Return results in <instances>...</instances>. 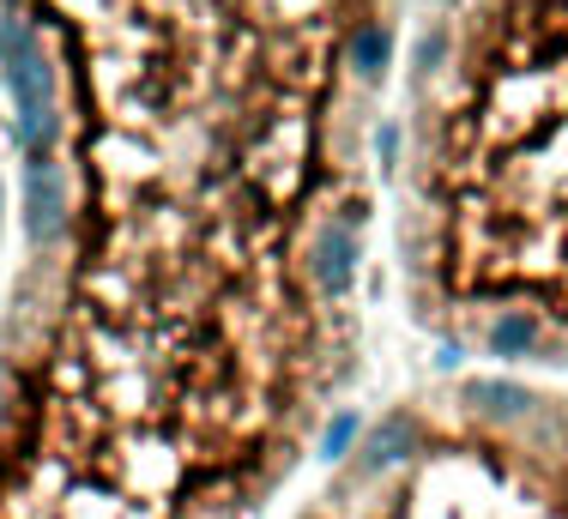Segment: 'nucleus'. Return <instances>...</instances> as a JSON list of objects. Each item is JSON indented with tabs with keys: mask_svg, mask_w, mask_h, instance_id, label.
I'll return each instance as SVG.
<instances>
[{
	"mask_svg": "<svg viewBox=\"0 0 568 519\" xmlns=\"http://www.w3.org/2000/svg\"><path fill=\"white\" fill-rule=\"evenodd\" d=\"M31 206H37V230H49V236H55V230H61V206H67V200H61V175L49 170L43 157L31 163Z\"/></svg>",
	"mask_w": 568,
	"mask_h": 519,
	"instance_id": "3",
	"label": "nucleus"
},
{
	"mask_svg": "<svg viewBox=\"0 0 568 519\" xmlns=\"http://www.w3.org/2000/svg\"><path fill=\"white\" fill-rule=\"evenodd\" d=\"M538 345V326L526 320V314H503V320L490 326V350L496 357H520V350Z\"/></svg>",
	"mask_w": 568,
	"mask_h": 519,
	"instance_id": "5",
	"label": "nucleus"
},
{
	"mask_svg": "<svg viewBox=\"0 0 568 519\" xmlns=\"http://www.w3.org/2000/svg\"><path fill=\"white\" fill-rule=\"evenodd\" d=\"M471 405H484L490 417H520L526 411V393L508 387V380H471Z\"/></svg>",
	"mask_w": 568,
	"mask_h": 519,
	"instance_id": "6",
	"label": "nucleus"
},
{
	"mask_svg": "<svg viewBox=\"0 0 568 519\" xmlns=\"http://www.w3.org/2000/svg\"><path fill=\"white\" fill-rule=\"evenodd\" d=\"M351 429H357V423H351V417H339V423H333V429H327V454H345Z\"/></svg>",
	"mask_w": 568,
	"mask_h": 519,
	"instance_id": "7",
	"label": "nucleus"
},
{
	"mask_svg": "<svg viewBox=\"0 0 568 519\" xmlns=\"http://www.w3.org/2000/svg\"><path fill=\"white\" fill-rule=\"evenodd\" d=\"M417 447V423L412 417H387L382 429L369 435V447H363V466H394Z\"/></svg>",
	"mask_w": 568,
	"mask_h": 519,
	"instance_id": "2",
	"label": "nucleus"
},
{
	"mask_svg": "<svg viewBox=\"0 0 568 519\" xmlns=\"http://www.w3.org/2000/svg\"><path fill=\"white\" fill-rule=\"evenodd\" d=\"M351 67H357L363 79H375L387 67V31L375 19H363L357 31H351Z\"/></svg>",
	"mask_w": 568,
	"mask_h": 519,
	"instance_id": "4",
	"label": "nucleus"
},
{
	"mask_svg": "<svg viewBox=\"0 0 568 519\" xmlns=\"http://www.w3.org/2000/svg\"><path fill=\"white\" fill-rule=\"evenodd\" d=\"M315 278L327 284L333 296H345V291H351V278H357V236H351V224H327V230H321Z\"/></svg>",
	"mask_w": 568,
	"mask_h": 519,
	"instance_id": "1",
	"label": "nucleus"
}]
</instances>
